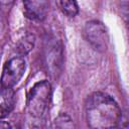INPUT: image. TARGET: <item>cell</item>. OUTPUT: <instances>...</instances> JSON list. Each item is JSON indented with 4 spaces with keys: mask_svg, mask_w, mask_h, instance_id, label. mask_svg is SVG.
Wrapping results in <instances>:
<instances>
[{
    "mask_svg": "<svg viewBox=\"0 0 129 129\" xmlns=\"http://www.w3.org/2000/svg\"><path fill=\"white\" fill-rule=\"evenodd\" d=\"M24 14L27 18L35 21L45 19L48 11L49 3L47 1H24Z\"/></svg>",
    "mask_w": 129,
    "mask_h": 129,
    "instance_id": "6",
    "label": "cell"
},
{
    "mask_svg": "<svg viewBox=\"0 0 129 129\" xmlns=\"http://www.w3.org/2000/svg\"><path fill=\"white\" fill-rule=\"evenodd\" d=\"M0 129H11V126L9 123L4 122V121H0Z\"/></svg>",
    "mask_w": 129,
    "mask_h": 129,
    "instance_id": "12",
    "label": "cell"
},
{
    "mask_svg": "<svg viewBox=\"0 0 129 129\" xmlns=\"http://www.w3.org/2000/svg\"><path fill=\"white\" fill-rule=\"evenodd\" d=\"M62 46L56 39L50 38L44 47V60L47 71L52 77H56L62 67Z\"/></svg>",
    "mask_w": 129,
    "mask_h": 129,
    "instance_id": "5",
    "label": "cell"
},
{
    "mask_svg": "<svg viewBox=\"0 0 129 129\" xmlns=\"http://www.w3.org/2000/svg\"><path fill=\"white\" fill-rule=\"evenodd\" d=\"M56 5L68 17H75L79 13V6L76 1H57Z\"/></svg>",
    "mask_w": 129,
    "mask_h": 129,
    "instance_id": "10",
    "label": "cell"
},
{
    "mask_svg": "<svg viewBox=\"0 0 129 129\" xmlns=\"http://www.w3.org/2000/svg\"><path fill=\"white\" fill-rule=\"evenodd\" d=\"M51 85L40 81L33 85L27 96V111L32 118H42L48 110L51 100Z\"/></svg>",
    "mask_w": 129,
    "mask_h": 129,
    "instance_id": "2",
    "label": "cell"
},
{
    "mask_svg": "<svg viewBox=\"0 0 129 129\" xmlns=\"http://www.w3.org/2000/svg\"><path fill=\"white\" fill-rule=\"evenodd\" d=\"M116 127L118 129H128V117H127L126 112L121 113V116L118 120Z\"/></svg>",
    "mask_w": 129,
    "mask_h": 129,
    "instance_id": "11",
    "label": "cell"
},
{
    "mask_svg": "<svg viewBox=\"0 0 129 129\" xmlns=\"http://www.w3.org/2000/svg\"><path fill=\"white\" fill-rule=\"evenodd\" d=\"M84 36L98 51H105L109 43V35L105 25L98 20H91L85 24Z\"/></svg>",
    "mask_w": 129,
    "mask_h": 129,
    "instance_id": "3",
    "label": "cell"
},
{
    "mask_svg": "<svg viewBox=\"0 0 129 129\" xmlns=\"http://www.w3.org/2000/svg\"><path fill=\"white\" fill-rule=\"evenodd\" d=\"M121 113L117 102L102 92L91 94L85 104V117L90 129L115 128Z\"/></svg>",
    "mask_w": 129,
    "mask_h": 129,
    "instance_id": "1",
    "label": "cell"
},
{
    "mask_svg": "<svg viewBox=\"0 0 129 129\" xmlns=\"http://www.w3.org/2000/svg\"><path fill=\"white\" fill-rule=\"evenodd\" d=\"M26 69V62L23 57L15 56L7 60L1 74V87L13 88L23 77Z\"/></svg>",
    "mask_w": 129,
    "mask_h": 129,
    "instance_id": "4",
    "label": "cell"
},
{
    "mask_svg": "<svg viewBox=\"0 0 129 129\" xmlns=\"http://www.w3.org/2000/svg\"><path fill=\"white\" fill-rule=\"evenodd\" d=\"M50 129H76L73 119L66 113H60L54 118Z\"/></svg>",
    "mask_w": 129,
    "mask_h": 129,
    "instance_id": "9",
    "label": "cell"
},
{
    "mask_svg": "<svg viewBox=\"0 0 129 129\" xmlns=\"http://www.w3.org/2000/svg\"><path fill=\"white\" fill-rule=\"evenodd\" d=\"M15 104V93L11 88L0 89V119L6 117L13 110Z\"/></svg>",
    "mask_w": 129,
    "mask_h": 129,
    "instance_id": "7",
    "label": "cell"
},
{
    "mask_svg": "<svg viewBox=\"0 0 129 129\" xmlns=\"http://www.w3.org/2000/svg\"><path fill=\"white\" fill-rule=\"evenodd\" d=\"M34 35L31 33H26L25 35L21 36L19 38V40L16 42L15 44V51L20 55V57H22L23 55L27 54L34 45Z\"/></svg>",
    "mask_w": 129,
    "mask_h": 129,
    "instance_id": "8",
    "label": "cell"
}]
</instances>
